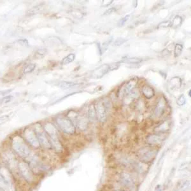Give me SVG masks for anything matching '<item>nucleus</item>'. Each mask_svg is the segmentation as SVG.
I'll return each mask as SVG.
<instances>
[{
    "mask_svg": "<svg viewBox=\"0 0 191 191\" xmlns=\"http://www.w3.org/2000/svg\"><path fill=\"white\" fill-rule=\"evenodd\" d=\"M45 130L49 136L50 142L51 143L52 147L55 150V151L60 152L63 150V146L59 141V139L58 136V131L55 127L50 123H48L45 126Z\"/></svg>",
    "mask_w": 191,
    "mask_h": 191,
    "instance_id": "f257e3e1",
    "label": "nucleus"
},
{
    "mask_svg": "<svg viewBox=\"0 0 191 191\" xmlns=\"http://www.w3.org/2000/svg\"><path fill=\"white\" fill-rule=\"evenodd\" d=\"M12 147L17 153L24 157H30L31 152L21 138L16 136L12 142Z\"/></svg>",
    "mask_w": 191,
    "mask_h": 191,
    "instance_id": "f03ea898",
    "label": "nucleus"
},
{
    "mask_svg": "<svg viewBox=\"0 0 191 191\" xmlns=\"http://www.w3.org/2000/svg\"><path fill=\"white\" fill-rule=\"evenodd\" d=\"M58 125L62 131L68 134H73L75 133V127L71 120L63 116L58 117L56 119Z\"/></svg>",
    "mask_w": 191,
    "mask_h": 191,
    "instance_id": "7ed1b4c3",
    "label": "nucleus"
},
{
    "mask_svg": "<svg viewBox=\"0 0 191 191\" xmlns=\"http://www.w3.org/2000/svg\"><path fill=\"white\" fill-rule=\"evenodd\" d=\"M0 188L4 191H14L8 170L4 168H0Z\"/></svg>",
    "mask_w": 191,
    "mask_h": 191,
    "instance_id": "20e7f679",
    "label": "nucleus"
},
{
    "mask_svg": "<svg viewBox=\"0 0 191 191\" xmlns=\"http://www.w3.org/2000/svg\"><path fill=\"white\" fill-rule=\"evenodd\" d=\"M138 79L136 78H132L128 82H127L124 85L121 89H120L118 91V96L119 98L124 97L127 96L129 94L131 93L137 85Z\"/></svg>",
    "mask_w": 191,
    "mask_h": 191,
    "instance_id": "39448f33",
    "label": "nucleus"
},
{
    "mask_svg": "<svg viewBox=\"0 0 191 191\" xmlns=\"http://www.w3.org/2000/svg\"><path fill=\"white\" fill-rule=\"evenodd\" d=\"M35 133L40 144H41L44 147L47 149H50L52 147L51 143H50V140L47 137V133L42 129L37 128Z\"/></svg>",
    "mask_w": 191,
    "mask_h": 191,
    "instance_id": "423d86ee",
    "label": "nucleus"
},
{
    "mask_svg": "<svg viewBox=\"0 0 191 191\" xmlns=\"http://www.w3.org/2000/svg\"><path fill=\"white\" fill-rule=\"evenodd\" d=\"M156 151L149 148H145L143 149L142 151H140L139 155V159L143 162H148L154 159V157L156 155Z\"/></svg>",
    "mask_w": 191,
    "mask_h": 191,
    "instance_id": "0eeeda50",
    "label": "nucleus"
},
{
    "mask_svg": "<svg viewBox=\"0 0 191 191\" xmlns=\"http://www.w3.org/2000/svg\"><path fill=\"white\" fill-rule=\"evenodd\" d=\"M96 112V117L98 121L101 123H104L106 121V109L103 103L102 102H98L95 105Z\"/></svg>",
    "mask_w": 191,
    "mask_h": 191,
    "instance_id": "6e6552de",
    "label": "nucleus"
},
{
    "mask_svg": "<svg viewBox=\"0 0 191 191\" xmlns=\"http://www.w3.org/2000/svg\"><path fill=\"white\" fill-rule=\"evenodd\" d=\"M111 70L110 65L107 64H104L103 65H101L97 68H96L92 73V77L94 78H101L103 77L105 74Z\"/></svg>",
    "mask_w": 191,
    "mask_h": 191,
    "instance_id": "1a4fd4ad",
    "label": "nucleus"
},
{
    "mask_svg": "<svg viewBox=\"0 0 191 191\" xmlns=\"http://www.w3.org/2000/svg\"><path fill=\"white\" fill-rule=\"evenodd\" d=\"M19 170L27 182H31L33 179V176L31 170V168H30L29 165L25 162H20L19 164Z\"/></svg>",
    "mask_w": 191,
    "mask_h": 191,
    "instance_id": "9d476101",
    "label": "nucleus"
},
{
    "mask_svg": "<svg viewBox=\"0 0 191 191\" xmlns=\"http://www.w3.org/2000/svg\"><path fill=\"white\" fill-rule=\"evenodd\" d=\"M24 136L27 141L33 147H38L40 145L36 133L32 130H26L24 132Z\"/></svg>",
    "mask_w": 191,
    "mask_h": 191,
    "instance_id": "9b49d317",
    "label": "nucleus"
},
{
    "mask_svg": "<svg viewBox=\"0 0 191 191\" xmlns=\"http://www.w3.org/2000/svg\"><path fill=\"white\" fill-rule=\"evenodd\" d=\"M166 108V101L164 97L159 98L155 109V115L156 117H159L162 115Z\"/></svg>",
    "mask_w": 191,
    "mask_h": 191,
    "instance_id": "f8f14e48",
    "label": "nucleus"
},
{
    "mask_svg": "<svg viewBox=\"0 0 191 191\" xmlns=\"http://www.w3.org/2000/svg\"><path fill=\"white\" fill-rule=\"evenodd\" d=\"M120 182L127 187H133L134 185L133 179L130 174L126 173H121L120 175Z\"/></svg>",
    "mask_w": 191,
    "mask_h": 191,
    "instance_id": "ddd939ff",
    "label": "nucleus"
},
{
    "mask_svg": "<svg viewBox=\"0 0 191 191\" xmlns=\"http://www.w3.org/2000/svg\"><path fill=\"white\" fill-rule=\"evenodd\" d=\"M75 119L76 124L79 130L82 131L86 130L88 125V121L85 117L76 115Z\"/></svg>",
    "mask_w": 191,
    "mask_h": 191,
    "instance_id": "4468645a",
    "label": "nucleus"
},
{
    "mask_svg": "<svg viewBox=\"0 0 191 191\" xmlns=\"http://www.w3.org/2000/svg\"><path fill=\"white\" fill-rule=\"evenodd\" d=\"M142 91L144 96L147 99H151L154 96L155 94L154 89L148 85H145L142 87Z\"/></svg>",
    "mask_w": 191,
    "mask_h": 191,
    "instance_id": "2eb2a0df",
    "label": "nucleus"
},
{
    "mask_svg": "<svg viewBox=\"0 0 191 191\" xmlns=\"http://www.w3.org/2000/svg\"><path fill=\"white\" fill-rule=\"evenodd\" d=\"M162 141V138L161 136L154 134V135H150L147 138V142L149 145H154L160 143Z\"/></svg>",
    "mask_w": 191,
    "mask_h": 191,
    "instance_id": "dca6fc26",
    "label": "nucleus"
},
{
    "mask_svg": "<svg viewBox=\"0 0 191 191\" xmlns=\"http://www.w3.org/2000/svg\"><path fill=\"white\" fill-rule=\"evenodd\" d=\"M88 117L89 121L91 122H94L96 120V112L94 105H91L89 106L88 111Z\"/></svg>",
    "mask_w": 191,
    "mask_h": 191,
    "instance_id": "f3484780",
    "label": "nucleus"
},
{
    "mask_svg": "<svg viewBox=\"0 0 191 191\" xmlns=\"http://www.w3.org/2000/svg\"><path fill=\"white\" fill-rule=\"evenodd\" d=\"M78 86H80L79 83L77 82H65L63 81L59 83V87L62 88V89H70L71 87H77Z\"/></svg>",
    "mask_w": 191,
    "mask_h": 191,
    "instance_id": "a211bd4d",
    "label": "nucleus"
},
{
    "mask_svg": "<svg viewBox=\"0 0 191 191\" xmlns=\"http://www.w3.org/2000/svg\"><path fill=\"white\" fill-rule=\"evenodd\" d=\"M169 127H170L169 122H168V121H165L164 122H162L161 124H160L158 127H157V129H155V130L157 132L163 133L169 130Z\"/></svg>",
    "mask_w": 191,
    "mask_h": 191,
    "instance_id": "6ab92c4d",
    "label": "nucleus"
},
{
    "mask_svg": "<svg viewBox=\"0 0 191 191\" xmlns=\"http://www.w3.org/2000/svg\"><path fill=\"white\" fill-rule=\"evenodd\" d=\"M170 85L173 88H178L180 87L182 84V80L179 77H175L172 78L170 80Z\"/></svg>",
    "mask_w": 191,
    "mask_h": 191,
    "instance_id": "aec40b11",
    "label": "nucleus"
},
{
    "mask_svg": "<svg viewBox=\"0 0 191 191\" xmlns=\"http://www.w3.org/2000/svg\"><path fill=\"white\" fill-rule=\"evenodd\" d=\"M75 59V55L74 54H70L65 57L62 61V64L66 65L72 63Z\"/></svg>",
    "mask_w": 191,
    "mask_h": 191,
    "instance_id": "412c9836",
    "label": "nucleus"
},
{
    "mask_svg": "<svg viewBox=\"0 0 191 191\" xmlns=\"http://www.w3.org/2000/svg\"><path fill=\"white\" fill-rule=\"evenodd\" d=\"M36 68V64L34 63H30L25 66L23 68V73L24 74H27L32 73Z\"/></svg>",
    "mask_w": 191,
    "mask_h": 191,
    "instance_id": "4be33fe9",
    "label": "nucleus"
},
{
    "mask_svg": "<svg viewBox=\"0 0 191 191\" xmlns=\"http://www.w3.org/2000/svg\"><path fill=\"white\" fill-rule=\"evenodd\" d=\"M182 23V18L180 16L177 15L175 17V18L173 19L171 22V27L177 28L180 26Z\"/></svg>",
    "mask_w": 191,
    "mask_h": 191,
    "instance_id": "5701e85b",
    "label": "nucleus"
},
{
    "mask_svg": "<svg viewBox=\"0 0 191 191\" xmlns=\"http://www.w3.org/2000/svg\"><path fill=\"white\" fill-rule=\"evenodd\" d=\"M183 50V46L182 45L177 43L175 45V49H174V55H175V57H178L181 55Z\"/></svg>",
    "mask_w": 191,
    "mask_h": 191,
    "instance_id": "b1692460",
    "label": "nucleus"
},
{
    "mask_svg": "<svg viewBox=\"0 0 191 191\" xmlns=\"http://www.w3.org/2000/svg\"><path fill=\"white\" fill-rule=\"evenodd\" d=\"M143 60L140 58H128L126 59L125 60H124L123 62L126 63H130V64H138L141 63Z\"/></svg>",
    "mask_w": 191,
    "mask_h": 191,
    "instance_id": "393cba45",
    "label": "nucleus"
},
{
    "mask_svg": "<svg viewBox=\"0 0 191 191\" xmlns=\"http://www.w3.org/2000/svg\"><path fill=\"white\" fill-rule=\"evenodd\" d=\"M42 6L41 5H38V6L33 7L28 11L27 14L31 15H35L36 14H38L42 10Z\"/></svg>",
    "mask_w": 191,
    "mask_h": 191,
    "instance_id": "a878e982",
    "label": "nucleus"
},
{
    "mask_svg": "<svg viewBox=\"0 0 191 191\" xmlns=\"http://www.w3.org/2000/svg\"><path fill=\"white\" fill-rule=\"evenodd\" d=\"M170 27H171V22L170 20H164L161 22L157 26V27L159 28H167Z\"/></svg>",
    "mask_w": 191,
    "mask_h": 191,
    "instance_id": "bb28decb",
    "label": "nucleus"
},
{
    "mask_svg": "<svg viewBox=\"0 0 191 191\" xmlns=\"http://www.w3.org/2000/svg\"><path fill=\"white\" fill-rule=\"evenodd\" d=\"M177 103L179 106H183L185 103H186V98H185V96L183 94H182L177 99Z\"/></svg>",
    "mask_w": 191,
    "mask_h": 191,
    "instance_id": "cd10ccee",
    "label": "nucleus"
},
{
    "mask_svg": "<svg viewBox=\"0 0 191 191\" xmlns=\"http://www.w3.org/2000/svg\"><path fill=\"white\" fill-rule=\"evenodd\" d=\"M130 15H127L126 16L124 17L123 18H122L119 21V23H118V26H119V27H122L124 25L126 24V22L130 19Z\"/></svg>",
    "mask_w": 191,
    "mask_h": 191,
    "instance_id": "c85d7f7f",
    "label": "nucleus"
},
{
    "mask_svg": "<svg viewBox=\"0 0 191 191\" xmlns=\"http://www.w3.org/2000/svg\"><path fill=\"white\" fill-rule=\"evenodd\" d=\"M15 42L17 43L20 45H22V46H28V45H29L28 41L26 40V38L19 39V40H17Z\"/></svg>",
    "mask_w": 191,
    "mask_h": 191,
    "instance_id": "c756f323",
    "label": "nucleus"
},
{
    "mask_svg": "<svg viewBox=\"0 0 191 191\" xmlns=\"http://www.w3.org/2000/svg\"><path fill=\"white\" fill-rule=\"evenodd\" d=\"M12 99V96H5L4 98H3L1 99V103L2 104H6L7 103H9L11 100Z\"/></svg>",
    "mask_w": 191,
    "mask_h": 191,
    "instance_id": "7c9ffc66",
    "label": "nucleus"
},
{
    "mask_svg": "<svg viewBox=\"0 0 191 191\" xmlns=\"http://www.w3.org/2000/svg\"><path fill=\"white\" fill-rule=\"evenodd\" d=\"M116 10H116V8H115V7L108 8L107 10L105 11V12H104V14H103V15H110V14H111L114 13Z\"/></svg>",
    "mask_w": 191,
    "mask_h": 191,
    "instance_id": "2f4dec72",
    "label": "nucleus"
},
{
    "mask_svg": "<svg viewBox=\"0 0 191 191\" xmlns=\"http://www.w3.org/2000/svg\"><path fill=\"white\" fill-rule=\"evenodd\" d=\"M45 54H46V50L45 49L38 50L36 52V55H39V57H42V56L45 55Z\"/></svg>",
    "mask_w": 191,
    "mask_h": 191,
    "instance_id": "473e14b6",
    "label": "nucleus"
},
{
    "mask_svg": "<svg viewBox=\"0 0 191 191\" xmlns=\"http://www.w3.org/2000/svg\"><path fill=\"white\" fill-rule=\"evenodd\" d=\"M126 41V40H124L123 38H118L117 40L114 42V43H115V45H121L123 44Z\"/></svg>",
    "mask_w": 191,
    "mask_h": 191,
    "instance_id": "72a5a7b5",
    "label": "nucleus"
},
{
    "mask_svg": "<svg viewBox=\"0 0 191 191\" xmlns=\"http://www.w3.org/2000/svg\"><path fill=\"white\" fill-rule=\"evenodd\" d=\"M112 3H113V1H111V0H110V1H103L102 2V7H108L109 5H110Z\"/></svg>",
    "mask_w": 191,
    "mask_h": 191,
    "instance_id": "f704fd0d",
    "label": "nucleus"
},
{
    "mask_svg": "<svg viewBox=\"0 0 191 191\" xmlns=\"http://www.w3.org/2000/svg\"><path fill=\"white\" fill-rule=\"evenodd\" d=\"M9 117L8 115H4V116H2L0 117V125L4 123L5 122H6L7 120H8Z\"/></svg>",
    "mask_w": 191,
    "mask_h": 191,
    "instance_id": "c9c22d12",
    "label": "nucleus"
},
{
    "mask_svg": "<svg viewBox=\"0 0 191 191\" xmlns=\"http://www.w3.org/2000/svg\"><path fill=\"white\" fill-rule=\"evenodd\" d=\"M190 91H191L190 90V91H189V96H190Z\"/></svg>",
    "mask_w": 191,
    "mask_h": 191,
    "instance_id": "e433bc0d",
    "label": "nucleus"
},
{
    "mask_svg": "<svg viewBox=\"0 0 191 191\" xmlns=\"http://www.w3.org/2000/svg\"><path fill=\"white\" fill-rule=\"evenodd\" d=\"M119 191H125V190H119Z\"/></svg>",
    "mask_w": 191,
    "mask_h": 191,
    "instance_id": "4c0bfd02",
    "label": "nucleus"
}]
</instances>
